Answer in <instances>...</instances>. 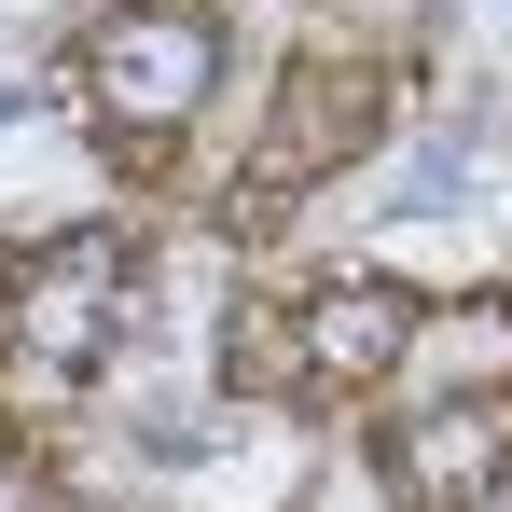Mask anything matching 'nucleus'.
<instances>
[{
	"label": "nucleus",
	"instance_id": "obj_2",
	"mask_svg": "<svg viewBox=\"0 0 512 512\" xmlns=\"http://www.w3.org/2000/svg\"><path fill=\"white\" fill-rule=\"evenodd\" d=\"M14 319L56 346V360H84V346H97V333H125L139 305H125V263H111V250L84 236V250H56V263H42V291H28Z\"/></svg>",
	"mask_w": 512,
	"mask_h": 512
},
{
	"label": "nucleus",
	"instance_id": "obj_4",
	"mask_svg": "<svg viewBox=\"0 0 512 512\" xmlns=\"http://www.w3.org/2000/svg\"><path fill=\"white\" fill-rule=\"evenodd\" d=\"M402 471H416L429 499H485V471H499V429H485V416H429L416 443H402Z\"/></svg>",
	"mask_w": 512,
	"mask_h": 512
},
{
	"label": "nucleus",
	"instance_id": "obj_1",
	"mask_svg": "<svg viewBox=\"0 0 512 512\" xmlns=\"http://www.w3.org/2000/svg\"><path fill=\"white\" fill-rule=\"evenodd\" d=\"M208 70H222V42H208L180 0L125 14V28L97 42V97H111V125H180V111L208 97Z\"/></svg>",
	"mask_w": 512,
	"mask_h": 512
},
{
	"label": "nucleus",
	"instance_id": "obj_3",
	"mask_svg": "<svg viewBox=\"0 0 512 512\" xmlns=\"http://www.w3.org/2000/svg\"><path fill=\"white\" fill-rule=\"evenodd\" d=\"M402 333H416V305H402L388 277H360V291H333V305L305 319V360H319V374H388Z\"/></svg>",
	"mask_w": 512,
	"mask_h": 512
}]
</instances>
